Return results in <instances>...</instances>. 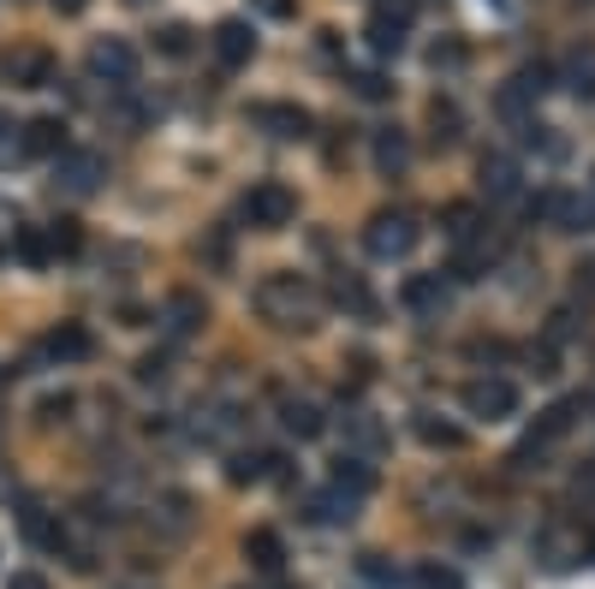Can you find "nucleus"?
<instances>
[{
  "label": "nucleus",
  "instance_id": "nucleus-1",
  "mask_svg": "<svg viewBox=\"0 0 595 589\" xmlns=\"http://www.w3.org/2000/svg\"><path fill=\"white\" fill-rule=\"evenodd\" d=\"M256 316L286 327V334H310V327H322V292L304 281V274H269V281L256 286Z\"/></svg>",
  "mask_w": 595,
  "mask_h": 589
},
{
  "label": "nucleus",
  "instance_id": "nucleus-2",
  "mask_svg": "<svg viewBox=\"0 0 595 589\" xmlns=\"http://www.w3.org/2000/svg\"><path fill=\"white\" fill-rule=\"evenodd\" d=\"M417 238H423V227H417L411 209H381V215H370V227H363V245H370L375 263H399V256H411Z\"/></svg>",
  "mask_w": 595,
  "mask_h": 589
},
{
  "label": "nucleus",
  "instance_id": "nucleus-3",
  "mask_svg": "<svg viewBox=\"0 0 595 589\" xmlns=\"http://www.w3.org/2000/svg\"><path fill=\"white\" fill-rule=\"evenodd\" d=\"M584 405H589V400H559V405H548V411H542V423L530 429V435H524V446L513 453V464H518V471H536V464L548 459V446L572 435V423L584 418Z\"/></svg>",
  "mask_w": 595,
  "mask_h": 589
},
{
  "label": "nucleus",
  "instance_id": "nucleus-4",
  "mask_svg": "<svg viewBox=\"0 0 595 589\" xmlns=\"http://www.w3.org/2000/svg\"><path fill=\"white\" fill-rule=\"evenodd\" d=\"M244 220L251 227H262V233H280V227H292V215H298V197L286 185H274V179H262V185H251L244 190Z\"/></svg>",
  "mask_w": 595,
  "mask_h": 589
},
{
  "label": "nucleus",
  "instance_id": "nucleus-5",
  "mask_svg": "<svg viewBox=\"0 0 595 589\" xmlns=\"http://www.w3.org/2000/svg\"><path fill=\"white\" fill-rule=\"evenodd\" d=\"M465 411L482 423H500L518 411V387L506 375H477V381H465Z\"/></svg>",
  "mask_w": 595,
  "mask_h": 589
},
{
  "label": "nucleus",
  "instance_id": "nucleus-6",
  "mask_svg": "<svg viewBox=\"0 0 595 589\" xmlns=\"http://www.w3.org/2000/svg\"><path fill=\"white\" fill-rule=\"evenodd\" d=\"M101 179H108V167H101V155H90V149H66L55 161V185L72 190V197H96Z\"/></svg>",
  "mask_w": 595,
  "mask_h": 589
},
{
  "label": "nucleus",
  "instance_id": "nucleus-7",
  "mask_svg": "<svg viewBox=\"0 0 595 589\" xmlns=\"http://www.w3.org/2000/svg\"><path fill=\"white\" fill-rule=\"evenodd\" d=\"M90 72H96V78H108L114 90H131V84H137V48H131V42H119V37L96 42V48H90Z\"/></svg>",
  "mask_w": 595,
  "mask_h": 589
},
{
  "label": "nucleus",
  "instance_id": "nucleus-8",
  "mask_svg": "<svg viewBox=\"0 0 595 589\" xmlns=\"http://www.w3.org/2000/svg\"><path fill=\"white\" fill-rule=\"evenodd\" d=\"M477 179L488 190V203H518L524 197V167L513 161V155H482Z\"/></svg>",
  "mask_w": 595,
  "mask_h": 589
},
{
  "label": "nucleus",
  "instance_id": "nucleus-9",
  "mask_svg": "<svg viewBox=\"0 0 595 589\" xmlns=\"http://www.w3.org/2000/svg\"><path fill=\"white\" fill-rule=\"evenodd\" d=\"M328 489L345 494V500L358 507V500H370V494H375V464H370V459H358V453H340V459H334V471H328Z\"/></svg>",
  "mask_w": 595,
  "mask_h": 589
},
{
  "label": "nucleus",
  "instance_id": "nucleus-10",
  "mask_svg": "<svg viewBox=\"0 0 595 589\" xmlns=\"http://www.w3.org/2000/svg\"><path fill=\"white\" fill-rule=\"evenodd\" d=\"M548 84H554V72H548V66H518V72H513V84H506V90H500V114H524V108H530V101H542V96H548Z\"/></svg>",
  "mask_w": 595,
  "mask_h": 589
},
{
  "label": "nucleus",
  "instance_id": "nucleus-11",
  "mask_svg": "<svg viewBox=\"0 0 595 589\" xmlns=\"http://www.w3.org/2000/svg\"><path fill=\"white\" fill-rule=\"evenodd\" d=\"M7 78L19 84V90H48V84H55V55H48V48H12Z\"/></svg>",
  "mask_w": 595,
  "mask_h": 589
},
{
  "label": "nucleus",
  "instance_id": "nucleus-12",
  "mask_svg": "<svg viewBox=\"0 0 595 589\" xmlns=\"http://www.w3.org/2000/svg\"><path fill=\"white\" fill-rule=\"evenodd\" d=\"M19 144H25V155H48V161H60V155L72 149V144H66V119H55V114L19 126Z\"/></svg>",
  "mask_w": 595,
  "mask_h": 589
},
{
  "label": "nucleus",
  "instance_id": "nucleus-13",
  "mask_svg": "<svg viewBox=\"0 0 595 589\" xmlns=\"http://www.w3.org/2000/svg\"><path fill=\"white\" fill-rule=\"evenodd\" d=\"M162 322H167L173 340H191V334H197V327L208 322V304L197 298V292H173V298L162 304Z\"/></svg>",
  "mask_w": 595,
  "mask_h": 589
},
{
  "label": "nucleus",
  "instance_id": "nucleus-14",
  "mask_svg": "<svg viewBox=\"0 0 595 589\" xmlns=\"http://www.w3.org/2000/svg\"><path fill=\"white\" fill-rule=\"evenodd\" d=\"M280 429L298 435V441H316L322 429H328V418H322L316 400H298V393H286V400H280Z\"/></svg>",
  "mask_w": 595,
  "mask_h": 589
},
{
  "label": "nucleus",
  "instance_id": "nucleus-15",
  "mask_svg": "<svg viewBox=\"0 0 595 589\" xmlns=\"http://www.w3.org/2000/svg\"><path fill=\"white\" fill-rule=\"evenodd\" d=\"M215 55H221V66H251L256 30L244 24V19H221V24H215Z\"/></svg>",
  "mask_w": 595,
  "mask_h": 589
},
{
  "label": "nucleus",
  "instance_id": "nucleus-16",
  "mask_svg": "<svg viewBox=\"0 0 595 589\" xmlns=\"http://www.w3.org/2000/svg\"><path fill=\"white\" fill-rule=\"evenodd\" d=\"M406 167H411V137L399 126L375 131V173L381 179H406Z\"/></svg>",
  "mask_w": 595,
  "mask_h": 589
},
{
  "label": "nucleus",
  "instance_id": "nucleus-17",
  "mask_svg": "<svg viewBox=\"0 0 595 589\" xmlns=\"http://www.w3.org/2000/svg\"><path fill=\"white\" fill-rule=\"evenodd\" d=\"M42 345H48V357H60V363H84L96 352V340H90V327H84V322H60Z\"/></svg>",
  "mask_w": 595,
  "mask_h": 589
},
{
  "label": "nucleus",
  "instance_id": "nucleus-18",
  "mask_svg": "<svg viewBox=\"0 0 595 589\" xmlns=\"http://www.w3.org/2000/svg\"><path fill=\"white\" fill-rule=\"evenodd\" d=\"M256 126H269L274 137H310V114L292 108V101H262V108H256Z\"/></svg>",
  "mask_w": 595,
  "mask_h": 589
},
{
  "label": "nucleus",
  "instance_id": "nucleus-19",
  "mask_svg": "<svg viewBox=\"0 0 595 589\" xmlns=\"http://www.w3.org/2000/svg\"><path fill=\"white\" fill-rule=\"evenodd\" d=\"M345 441H352L358 459H370V453L388 446V429L375 423V411H345Z\"/></svg>",
  "mask_w": 595,
  "mask_h": 589
},
{
  "label": "nucleus",
  "instance_id": "nucleus-20",
  "mask_svg": "<svg viewBox=\"0 0 595 589\" xmlns=\"http://www.w3.org/2000/svg\"><path fill=\"white\" fill-rule=\"evenodd\" d=\"M244 560H251L262 578H274V571L286 566V542H280L274 530H251V536H244Z\"/></svg>",
  "mask_w": 595,
  "mask_h": 589
},
{
  "label": "nucleus",
  "instance_id": "nucleus-21",
  "mask_svg": "<svg viewBox=\"0 0 595 589\" xmlns=\"http://www.w3.org/2000/svg\"><path fill=\"white\" fill-rule=\"evenodd\" d=\"M406 304L417 310V316H441V310H447V281H441V274H411V281H406Z\"/></svg>",
  "mask_w": 595,
  "mask_h": 589
},
{
  "label": "nucleus",
  "instance_id": "nucleus-22",
  "mask_svg": "<svg viewBox=\"0 0 595 589\" xmlns=\"http://www.w3.org/2000/svg\"><path fill=\"white\" fill-rule=\"evenodd\" d=\"M566 90L577 101H595V42H577L566 55Z\"/></svg>",
  "mask_w": 595,
  "mask_h": 589
},
{
  "label": "nucleus",
  "instance_id": "nucleus-23",
  "mask_svg": "<svg viewBox=\"0 0 595 589\" xmlns=\"http://www.w3.org/2000/svg\"><path fill=\"white\" fill-rule=\"evenodd\" d=\"M280 453H233V464H226V477L238 482V489H251V482H269V477H280Z\"/></svg>",
  "mask_w": 595,
  "mask_h": 589
},
{
  "label": "nucleus",
  "instance_id": "nucleus-24",
  "mask_svg": "<svg viewBox=\"0 0 595 589\" xmlns=\"http://www.w3.org/2000/svg\"><path fill=\"white\" fill-rule=\"evenodd\" d=\"M417 441H423V446H441V453H459V446H465V429L447 423V418H435V411H417Z\"/></svg>",
  "mask_w": 595,
  "mask_h": 589
},
{
  "label": "nucleus",
  "instance_id": "nucleus-25",
  "mask_svg": "<svg viewBox=\"0 0 595 589\" xmlns=\"http://www.w3.org/2000/svg\"><path fill=\"white\" fill-rule=\"evenodd\" d=\"M334 304H340V310H352L358 322H375V310H381V304L370 298V286L358 281V274H340V281H334Z\"/></svg>",
  "mask_w": 595,
  "mask_h": 589
},
{
  "label": "nucleus",
  "instance_id": "nucleus-26",
  "mask_svg": "<svg viewBox=\"0 0 595 589\" xmlns=\"http://www.w3.org/2000/svg\"><path fill=\"white\" fill-rule=\"evenodd\" d=\"M441 233L452 238V245H470V238L482 233V215H477V203H447V209H441Z\"/></svg>",
  "mask_w": 595,
  "mask_h": 589
},
{
  "label": "nucleus",
  "instance_id": "nucleus-27",
  "mask_svg": "<svg viewBox=\"0 0 595 589\" xmlns=\"http://www.w3.org/2000/svg\"><path fill=\"white\" fill-rule=\"evenodd\" d=\"M406 583H411V589H465V571L447 566V560H417Z\"/></svg>",
  "mask_w": 595,
  "mask_h": 589
},
{
  "label": "nucleus",
  "instance_id": "nucleus-28",
  "mask_svg": "<svg viewBox=\"0 0 595 589\" xmlns=\"http://www.w3.org/2000/svg\"><path fill=\"white\" fill-rule=\"evenodd\" d=\"M429 126H435V144H459V126H465L459 101L435 96V101H429Z\"/></svg>",
  "mask_w": 595,
  "mask_h": 589
},
{
  "label": "nucleus",
  "instance_id": "nucleus-29",
  "mask_svg": "<svg viewBox=\"0 0 595 589\" xmlns=\"http://www.w3.org/2000/svg\"><path fill=\"white\" fill-rule=\"evenodd\" d=\"M310 512H316L322 524H352V518H358V507H352V500H345V494H334V489L310 500Z\"/></svg>",
  "mask_w": 595,
  "mask_h": 589
},
{
  "label": "nucleus",
  "instance_id": "nucleus-30",
  "mask_svg": "<svg viewBox=\"0 0 595 589\" xmlns=\"http://www.w3.org/2000/svg\"><path fill=\"white\" fill-rule=\"evenodd\" d=\"M370 48H375V55H399V48H406V30L370 12Z\"/></svg>",
  "mask_w": 595,
  "mask_h": 589
},
{
  "label": "nucleus",
  "instance_id": "nucleus-31",
  "mask_svg": "<svg viewBox=\"0 0 595 589\" xmlns=\"http://www.w3.org/2000/svg\"><path fill=\"white\" fill-rule=\"evenodd\" d=\"M155 48H162L167 60H185L191 55V30L185 24H162V30H155Z\"/></svg>",
  "mask_w": 595,
  "mask_h": 589
},
{
  "label": "nucleus",
  "instance_id": "nucleus-32",
  "mask_svg": "<svg viewBox=\"0 0 595 589\" xmlns=\"http://www.w3.org/2000/svg\"><path fill=\"white\" fill-rule=\"evenodd\" d=\"M530 215H536V220H554V227H559V220H566V190H536V197H530Z\"/></svg>",
  "mask_w": 595,
  "mask_h": 589
},
{
  "label": "nucleus",
  "instance_id": "nucleus-33",
  "mask_svg": "<svg viewBox=\"0 0 595 589\" xmlns=\"http://www.w3.org/2000/svg\"><path fill=\"white\" fill-rule=\"evenodd\" d=\"M78 245H84L78 220H60V227H48V256H72Z\"/></svg>",
  "mask_w": 595,
  "mask_h": 589
},
{
  "label": "nucleus",
  "instance_id": "nucleus-34",
  "mask_svg": "<svg viewBox=\"0 0 595 589\" xmlns=\"http://www.w3.org/2000/svg\"><path fill=\"white\" fill-rule=\"evenodd\" d=\"M375 19H388L399 30H411L417 24V0H375Z\"/></svg>",
  "mask_w": 595,
  "mask_h": 589
},
{
  "label": "nucleus",
  "instance_id": "nucleus-35",
  "mask_svg": "<svg viewBox=\"0 0 595 589\" xmlns=\"http://www.w3.org/2000/svg\"><path fill=\"white\" fill-rule=\"evenodd\" d=\"M352 90H358L363 101H388V96H393V84L381 78V72H352Z\"/></svg>",
  "mask_w": 595,
  "mask_h": 589
},
{
  "label": "nucleus",
  "instance_id": "nucleus-36",
  "mask_svg": "<svg viewBox=\"0 0 595 589\" xmlns=\"http://www.w3.org/2000/svg\"><path fill=\"white\" fill-rule=\"evenodd\" d=\"M19 256H25L30 268H42V263H48V238H42L37 227H19Z\"/></svg>",
  "mask_w": 595,
  "mask_h": 589
},
{
  "label": "nucleus",
  "instance_id": "nucleus-37",
  "mask_svg": "<svg viewBox=\"0 0 595 589\" xmlns=\"http://www.w3.org/2000/svg\"><path fill=\"white\" fill-rule=\"evenodd\" d=\"M12 155H25V144H19V126L0 114V161H12Z\"/></svg>",
  "mask_w": 595,
  "mask_h": 589
},
{
  "label": "nucleus",
  "instance_id": "nucleus-38",
  "mask_svg": "<svg viewBox=\"0 0 595 589\" xmlns=\"http://www.w3.org/2000/svg\"><path fill=\"white\" fill-rule=\"evenodd\" d=\"M572 281H577V292H584V298H595V256H577Z\"/></svg>",
  "mask_w": 595,
  "mask_h": 589
},
{
  "label": "nucleus",
  "instance_id": "nucleus-39",
  "mask_svg": "<svg viewBox=\"0 0 595 589\" xmlns=\"http://www.w3.org/2000/svg\"><path fill=\"white\" fill-rule=\"evenodd\" d=\"M251 7L262 12V19H292V12H298V0H251Z\"/></svg>",
  "mask_w": 595,
  "mask_h": 589
},
{
  "label": "nucleus",
  "instance_id": "nucleus-40",
  "mask_svg": "<svg viewBox=\"0 0 595 589\" xmlns=\"http://www.w3.org/2000/svg\"><path fill=\"white\" fill-rule=\"evenodd\" d=\"M137 381H167V357H144L137 363Z\"/></svg>",
  "mask_w": 595,
  "mask_h": 589
},
{
  "label": "nucleus",
  "instance_id": "nucleus-41",
  "mask_svg": "<svg viewBox=\"0 0 595 589\" xmlns=\"http://www.w3.org/2000/svg\"><path fill=\"white\" fill-rule=\"evenodd\" d=\"M7 589H48V578H42V571H12Z\"/></svg>",
  "mask_w": 595,
  "mask_h": 589
},
{
  "label": "nucleus",
  "instance_id": "nucleus-42",
  "mask_svg": "<svg viewBox=\"0 0 595 589\" xmlns=\"http://www.w3.org/2000/svg\"><path fill=\"white\" fill-rule=\"evenodd\" d=\"M530 363H536V375H554V345H530Z\"/></svg>",
  "mask_w": 595,
  "mask_h": 589
},
{
  "label": "nucleus",
  "instance_id": "nucleus-43",
  "mask_svg": "<svg viewBox=\"0 0 595 589\" xmlns=\"http://www.w3.org/2000/svg\"><path fill=\"white\" fill-rule=\"evenodd\" d=\"M577 334V322H572V310H554V340H572Z\"/></svg>",
  "mask_w": 595,
  "mask_h": 589
},
{
  "label": "nucleus",
  "instance_id": "nucleus-44",
  "mask_svg": "<svg viewBox=\"0 0 595 589\" xmlns=\"http://www.w3.org/2000/svg\"><path fill=\"white\" fill-rule=\"evenodd\" d=\"M66 411H72V393H60V400H48V405H42V418L55 423V418H66Z\"/></svg>",
  "mask_w": 595,
  "mask_h": 589
},
{
  "label": "nucleus",
  "instance_id": "nucleus-45",
  "mask_svg": "<svg viewBox=\"0 0 595 589\" xmlns=\"http://www.w3.org/2000/svg\"><path fill=\"white\" fill-rule=\"evenodd\" d=\"M84 7H90V0H55V12H66V19H78Z\"/></svg>",
  "mask_w": 595,
  "mask_h": 589
},
{
  "label": "nucleus",
  "instance_id": "nucleus-46",
  "mask_svg": "<svg viewBox=\"0 0 595 589\" xmlns=\"http://www.w3.org/2000/svg\"><path fill=\"white\" fill-rule=\"evenodd\" d=\"M589 553H595V536H589Z\"/></svg>",
  "mask_w": 595,
  "mask_h": 589
},
{
  "label": "nucleus",
  "instance_id": "nucleus-47",
  "mask_svg": "<svg viewBox=\"0 0 595 589\" xmlns=\"http://www.w3.org/2000/svg\"><path fill=\"white\" fill-rule=\"evenodd\" d=\"M495 7H506V0H495Z\"/></svg>",
  "mask_w": 595,
  "mask_h": 589
}]
</instances>
